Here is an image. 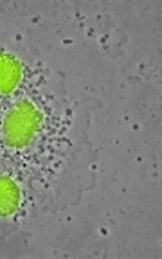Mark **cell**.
<instances>
[{
	"instance_id": "1",
	"label": "cell",
	"mask_w": 162,
	"mask_h": 259,
	"mask_svg": "<svg viewBox=\"0 0 162 259\" xmlns=\"http://www.w3.org/2000/svg\"><path fill=\"white\" fill-rule=\"evenodd\" d=\"M42 112L34 103L20 101L8 110L6 117L0 124V137L9 148H22L27 146L40 132Z\"/></svg>"
},
{
	"instance_id": "2",
	"label": "cell",
	"mask_w": 162,
	"mask_h": 259,
	"mask_svg": "<svg viewBox=\"0 0 162 259\" xmlns=\"http://www.w3.org/2000/svg\"><path fill=\"white\" fill-rule=\"evenodd\" d=\"M22 67L18 60L9 54H0V94H8L18 85Z\"/></svg>"
},
{
	"instance_id": "3",
	"label": "cell",
	"mask_w": 162,
	"mask_h": 259,
	"mask_svg": "<svg viewBox=\"0 0 162 259\" xmlns=\"http://www.w3.org/2000/svg\"><path fill=\"white\" fill-rule=\"evenodd\" d=\"M18 187L9 178H0V216L9 214L18 205Z\"/></svg>"
}]
</instances>
